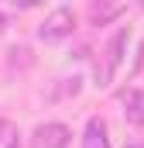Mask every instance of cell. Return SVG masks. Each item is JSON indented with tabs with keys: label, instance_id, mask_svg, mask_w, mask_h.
Here are the masks:
<instances>
[{
	"label": "cell",
	"instance_id": "cell-1",
	"mask_svg": "<svg viewBox=\"0 0 144 148\" xmlns=\"http://www.w3.org/2000/svg\"><path fill=\"white\" fill-rule=\"evenodd\" d=\"M72 31H75V14L65 10V7H58V10H52V14L45 17V24L38 28V38H41L45 45H58V41L72 38Z\"/></svg>",
	"mask_w": 144,
	"mask_h": 148
},
{
	"label": "cell",
	"instance_id": "cell-2",
	"mask_svg": "<svg viewBox=\"0 0 144 148\" xmlns=\"http://www.w3.org/2000/svg\"><path fill=\"white\" fill-rule=\"evenodd\" d=\"M69 141H72V131L65 124H41L31 134L35 148H69Z\"/></svg>",
	"mask_w": 144,
	"mask_h": 148
},
{
	"label": "cell",
	"instance_id": "cell-3",
	"mask_svg": "<svg viewBox=\"0 0 144 148\" xmlns=\"http://www.w3.org/2000/svg\"><path fill=\"white\" fill-rule=\"evenodd\" d=\"M127 38H130V31H127V28H120L117 35L110 38V45H107V66H103V69H96L100 86H107V83H110V76H113V69L124 62V45H127Z\"/></svg>",
	"mask_w": 144,
	"mask_h": 148
},
{
	"label": "cell",
	"instance_id": "cell-4",
	"mask_svg": "<svg viewBox=\"0 0 144 148\" xmlns=\"http://www.w3.org/2000/svg\"><path fill=\"white\" fill-rule=\"evenodd\" d=\"M120 103H124V117L134 127H144V90H127L120 97Z\"/></svg>",
	"mask_w": 144,
	"mask_h": 148
},
{
	"label": "cell",
	"instance_id": "cell-5",
	"mask_svg": "<svg viewBox=\"0 0 144 148\" xmlns=\"http://www.w3.org/2000/svg\"><path fill=\"white\" fill-rule=\"evenodd\" d=\"M82 148H110V138H107V124L100 117H89L86 131H82Z\"/></svg>",
	"mask_w": 144,
	"mask_h": 148
},
{
	"label": "cell",
	"instance_id": "cell-6",
	"mask_svg": "<svg viewBox=\"0 0 144 148\" xmlns=\"http://www.w3.org/2000/svg\"><path fill=\"white\" fill-rule=\"evenodd\" d=\"M17 124L14 121H7V117H0V148H17Z\"/></svg>",
	"mask_w": 144,
	"mask_h": 148
},
{
	"label": "cell",
	"instance_id": "cell-7",
	"mask_svg": "<svg viewBox=\"0 0 144 148\" xmlns=\"http://www.w3.org/2000/svg\"><path fill=\"white\" fill-rule=\"evenodd\" d=\"M120 7H124L120 0H107L103 7H93V24H107L110 17H117V14H120Z\"/></svg>",
	"mask_w": 144,
	"mask_h": 148
},
{
	"label": "cell",
	"instance_id": "cell-8",
	"mask_svg": "<svg viewBox=\"0 0 144 148\" xmlns=\"http://www.w3.org/2000/svg\"><path fill=\"white\" fill-rule=\"evenodd\" d=\"M58 83H62V86L55 90V97H75V93H79V86H82V79H79V76H72V79H58Z\"/></svg>",
	"mask_w": 144,
	"mask_h": 148
},
{
	"label": "cell",
	"instance_id": "cell-9",
	"mask_svg": "<svg viewBox=\"0 0 144 148\" xmlns=\"http://www.w3.org/2000/svg\"><path fill=\"white\" fill-rule=\"evenodd\" d=\"M124 148H144V138H134V141H127Z\"/></svg>",
	"mask_w": 144,
	"mask_h": 148
},
{
	"label": "cell",
	"instance_id": "cell-10",
	"mask_svg": "<svg viewBox=\"0 0 144 148\" xmlns=\"http://www.w3.org/2000/svg\"><path fill=\"white\" fill-rule=\"evenodd\" d=\"M17 7H35V3H41V0H14Z\"/></svg>",
	"mask_w": 144,
	"mask_h": 148
},
{
	"label": "cell",
	"instance_id": "cell-11",
	"mask_svg": "<svg viewBox=\"0 0 144 148\" xmlns=\"http://www.w3.org/2000/svg\"><path fill=\"white\" fill-rule=\"evenodd\" d=\"M3 24H7V14H3V7H0V31H3Z\"/></svg>",
	"mask_w": 144,
	"mask_h": 148
},
{
	"label": "cell",
	"instance_id": "cell-12",
	"mask_svg": "<svg viewBox=\"0 0 144 148\" xmlns=\"http://www.w3.org/2000/svg\"><path fill=\"white\" fill-rule=\"evenodd\" d=\"M141 7H144V0H141Z\"/></svg>",
	"mask_w": 144,
	"mask_h": 148
}]
</instances>
